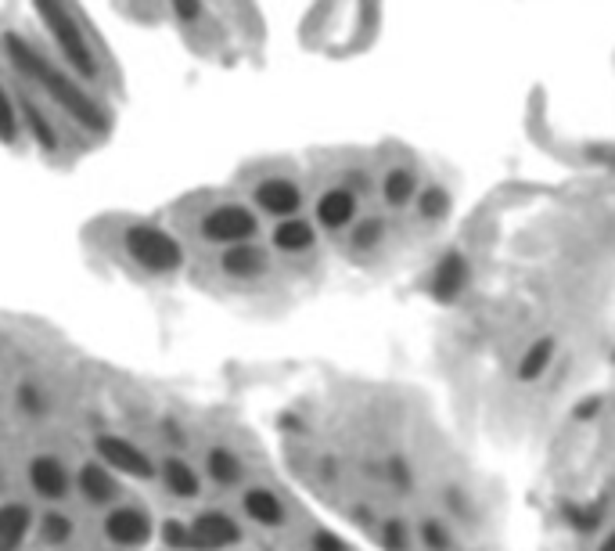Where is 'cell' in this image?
Listing matches in <instances>:
<instances>
[{"label":"cell","mask_w":615,"mask_h":551,"mask_svg":"<svg viewBox=\"0 0 615 551\" xmlns=\"http://www.w3.org/2000/svg\"><path fill=\"white\" fill-rule=\"evenodd\" d=\"M162 483H166V490H170L173 497H198V490H202L198 472L180 458H170L162 465Z\"/></svg>","instance_id":"obj_17"},{"label":"cell","mask_w":615,"mask_h":551,"mask_svg":"<svg viewBox=\"0 0 615 551\" xmlns=\"http://www.w3.org/2000/svg\"><path fill=\"white\" fill-rule=\"evenodd\" d=\"M76 487H80V494L87 497L90 505H108L119 490L116 472L105 469L101 461H90V465H83V469L76 472Z\"/></svg>","instance_id":"obj_15"},{"label":"cell","mask_w":615,"mask_h":551,"mask_svg":"<svg viewBox=\"0 0 615 551\" xmlns=\"http://www.w3.org/2000/svg\"><path fill=\"white\" fill-rule=\"evenodd\" d=\"M421 541H425V548H432V551H446L450 548V533H446L439 523H425L421 526Z\"/></svg>","instance_id":"obj_29"},{"label":"cell","mask_w":615,"mask_h":551,"mask_svg":"<svg viewBox=\"0 0 615 551\" xmlns=\"http://www.w3.org/2000/svg\"><path fill=\"white\" fill-rule=\"evenodd\" d=\"M126 256L148 274H177L184 267V245L155 224H134L123 235Z\"/></svg>","instance_id":"obj_3"},{"label":"cell","mask_w":615,"mask_h":551,"mask_svg":"<svg viewBox=\"0 0 615 551\" xmlns=\"http://www.w3.org/2000/svg\"><path fill=\"white\" fill-rule=\"evenodd\" d=\"M198 231H202L205 242H216L227 249V245L252 242V235L259 231V217L249 206H241V202H223V206L205 213Z\"/></svg>","instance_id":"obj_4"},{"label":"cell","mask_w":615,"mask_h":551,"mask_svg":"<svg viewBox=\"0 0 615 551\" xmlns=\"http://www.w3.org/2000/svg\"><path fill=\"white\" fill-rule=\"evenodd\" d=\"M94 451L101 454V465L112 472H119V476H134V479H155V461L148 458V454L137 447V443H130L126 436H98V443H94Z\"/></svg>","instance_id":"obj_5"},{"label":"cell","mask_w":615,"mask_h":551,"mask_svg":"<svg viewBox=\"0 0 615 551\" xmlns=\"http://www.w3.org/2000/svg\"><path fill=\"white\" fill-rule=\"evenodd\" d=\"M191 551H223L241 541V526L223 512H202L188 523Z\"/></svg>","instance_id":"obj_6"},{"label":"cell","mask_w":615,"mask_h":551,"mask_svg":"<svg viewBox=\"0 0 615 551\" xmlns=\"http://www.w3.org/2000/svg\"><path fill=\"white\" fill-rule=\"evenodd\" d=\"M382 235H385V224L378 217H367V220H360L357 224V231H353V245L357 249H375L378 242H382Z\"/></svg>","instance_id":"obj_25"},{"label":"cell","mask_w":615,"mask_h":551,"mask_svg":"<svg viewBox=\"0 0 615 551\" xmlns=\"http://www.w3.org/2000/svg\"><path fill=\"white\" fill-rule=\"evenodd\" d=\"M551 361H554V339H536L526 350V357H522V364H518V379L522 382L540 379L551 368Z\"/></svg>","instance_id":"obj_20"},{"label":"cell","mask_w":615,"mask_h":551,"mask_svg":"<svg viewBox=\"0 0 615 551\" xmlns=\"http://www.w3.org/2000/svg\"><path fill=\"white\" fill-rule=\"evenodd\" d=\"M382 544H385V551H407V526L400 523V519H393V523H385V530H382Z\"/></svg>","instance_id":"obj_27"},{"label":"cell","mask_w":615,"mask_h":551,"mask_svg":"<svg viewBox=\"0 0 615 551\" xmlns=\"http://www.w3.org/2000/svg\"><path fill=\"white\" fill-rule=\"evenodd\" d=\"M252 199H256V206L263 209L267 217L288 220L299 213V206H303V188L295 181H288V177H267V181L256 184Z\"/></svg>","instance_id":"obj_7"},{"label":"cell","mask_w":615,"mask_h":551,"mask_svg":"<svg viewBox=\"0 0 615 551\" xmlns=\"http://www.w3.org/2000/svg\"><path fill=\"white\" fill-rule=\"evenodd\" d=\"M565 519H569L572 526H576V530H594V526H598V512H594V508H587V505H569L565 508Z\"/></svg>","instance_id":"obj_28"},{"label":"cell","mask_w":615,"mask_h":551,"mask_svg":"<svg viewBox=\"0 0 615 551\" xmlns=\"http://www.w3.org/2000/svg\"><path fill=\"white\" fill-rule=\"evenodd\" d=\"M162 541L170 544L177 551H191V530L188 523H180V519H170V523H162Z\"/></svg>","instance_id":"obj_26"},{"label":"cell","mask_w":615,"mask_h":551,"mask_svg":"<svg viewBox=\"0 0 615 551\" xmlns=\"http://www.w3.org/2000/svg\"><path fill=\"white\" fill-rule=\"evenodd\" d=\"M22 119H26L29 137H33L36 145L44 148V152H58V130L51 127V119L44 116V109H40V105H33V101H22Z\"/></svg>","instance_id":"obj_18"},{"label":"cell","mask_w":615,"mask_h":551,"mask_svg":"<svg viewBox=\"0 0 615 551\" xmlns=\"http://www.w3.org/2000/svg\"><path fill=\"white\" fill-rule=\"evenodd\" d=\"M270 267V256L267 249H259L252 242H241V245H227L220 253V271L234 281H252Z\"/></svg>","instance_id":"obj_9"},{"label":"cell","mask_w":615,"mask_h":551,"mask_svg":"<svg viewBox=\"0 0 615 551\" xmlns=\"http://www.w3.org/2000/svg\"><path fill=\"white\" fill-rule=\"evenodd\" d=\"M0 487H4V476H0Z\"/></svg>","instance_id":"obj_35"},{"label":"cell","mask_w":615,"mask_h":551,"mask_svg":"<svg viewBox=\"0 0 615 551\" xmlns=\"http://www.w3.org/2000/svg\"><path fill=\"white\" fill-rule=\"evenodd\" d=\"M29 530H33V512L22 501H8L0 508V551H18L26 544Z\"/></svg>","instance_id":"obj_13"},{"label":"cell","mask_w":615,"mask_h":551,"mask_svg":"<svg viewBox=\"0 0 615 551\" xmlns=\"http://www.w3.org/2000/svg\"><path fill=\"white\" fill-rule=\"evenodd\" d=\"M353 217H357V195L349 188L324 191L321 202H317V224L324 231H342V227L353 224Z\"/></svg>","instance_id":"obj_11"},{"label":"cell","mask_w":615,"mask_h":551,"mask_svg":"<svg viewBox=\"0 0 615 551\" xmlns=\"http://www.w3.org/2000/svg\"><path fill=\"white\" fill-rule=\"evenodd\" d=\"M22 407H26V411H44V397H40V389H33V386L22 389Z\"/></svg>","instance_id":"obj_32"},{"label":"cell","mask_w":615,"mask_h":551,"mask_svg":"<svg viewBox=\"0 0 615 551\" xmlns=\"http://www.w3.org/2000/svg\"><path fill=\"white\" fill-rule=\"evenodd\" d=\"M40 537H44V544H51V548L69 544L72 541V519L65 512H47L44 523H40Z\"/></svg>","instance_id":"obj_22"},{"label":"cell","mask_w":615,"mask_h":551,"mask_svg":"<svg viewBox=\"0 0 615 551\" xmlns=\"http://www.w3.org/2000/svg\"><path fill=\"white\" fill-rule=\"evenodd\" d=\"M601 551H615V533H608L605 544H601Z\"/></svg>","instance_id":"obj_34"},{"label":"cell","mask_w":615,"mask_h":551,"mask_svg":"<svg viewBox=\"0 0 615 551\" xmlns=\"http://www.w3.org/2000/svg\"><path fill=\"white\" fill-rule=\"evenodd\" d=\"M180 22H198L202 19V0H170Z\"/></svg>","instance_id":"obj_30"},{"label":"cell","mask_w":615,"mask_h":551,"mask_svg":"<svg viewBox=\"0 0 615 551\" xmlns=\"http://www.w3.org/2000/svg\"><path fill=\"white\" fill-rule=\"evenodd\" d=\"M313 551H346V544H342L335 533L321 530V533H313Z\"/></svg>","instance_id":"obj_31"},{"label":"cell","mask_w":615,"mask_h":551,"mask_svg":"<svg viewBox=\"0 0 615 551\" xmlns=\"http://www.w3.org/2000/svg\"><path fill=\"white\" fill-rule=\"evenodd\" d=\"M241 508H245V515H249V519H256L259 526H281L288 519L285 501H281V497H277L274 490H267V487L245 490V497H241Z\"/></svg>","instance_id":"obj_14"},{"label":"cell","mask_w":615,"mask_h":551,"mask_svg":"<svg viewBox=\"0 0 615 551\" xmlns=\"http://www.w3.org/2000/svg\"><path fill=\"white\" fill-rule=\"evenodd\" d=\"M105 537L119 548H137L152 537V519L148 512L134 505H119V508H108L105 515Z\"/></svg>","instance_id":"obj_8"},{"label":"cell","mask_w":615,"mask_h":551,"mask_svg":"<svg viewBox=\"0 0 615 551\" xmlns=\"http://www.w3.org/2000/svg\"><path fill=\"white\" fill-rule=\"evenodd\" d=\"M317 242V231H313L310 220L303 217H288L274 227V249L277 253H288V256H299L306 249H313Z\"/></svg>","instance_id":"obj_16"},{"label":"cell","mask_w":615,"mask_h":551,"mask_svg":"<svg viewBox=\"0 0 615 551\" xmlns=\"http://www.w3.org/2000/svg\"><path fill=\"white\" fill-rule=\"evenodd\" d=\"M414 191H418V181H414V173L410 170H389L382 181V195L389 206H407L414 199Z\"/></svg>","instance_id":"obj_21"},{"label":"cell","mask_w":615,"mask_h":551,"mask_svg":"<svg viewBox=\"0 0 615 551\" xmlns=\"http://www.w3.org/2000/svg\"><path fill=\"white\" fill-rule=\"evenodd\" d=\"M446 209H450V195L443 188H425L418 191V213L425 220H439L446 217Z\"/></svg>","instance_id":"obj_24"},{"label":"cell","mask_w":615,"mask_h":551,"mask_svg":"<svg viewBox=\"0 0 615 551\" xmlns=\"http://www.w3.org/2000/svg\"><path fill=\"white\" fill-rule=\"evenodd\" d=\"M36 4V15L44 22V29L51 33L54 47L62 51V58L69 62V69L83 80H98L101 76V65H98V55H94V47L87 44L83 37L80 22L72 19V11L65 8L62 0H33Z\"/></svg>","instance_id":"obj_2"},{"label":"cell","mask_w":615,"mask_h":551,"mask_svg":"<svg viewBox=\"0 0 615 551\" xmlns=\"http://www.w3.org/2000/svg\"><path fill=\"white\" fill-rule=\"evenodd\" d=\"M0 141L4 145H15L18 141V109L15 101H11L8 87H4V80H0Z\"/></svg>","instance_id":"obj_23"},{"label":"cell","mask_w":615,"mask_h":551,"mask_svg":"<svg viewBox=\"0 0 615 551\" xmlns=\"http://www.w3.org/2000/svg\"><path fill=\"white\" fill-rule=\"evenodd\" d=\"M205 472H209V479L220 483V487H234L241 479V461L234 458L227 447H213L209 458H205Z\"/></svg>","instance_id":"obj_19"},{"label":"cell","mask_w":615,"mask_h":551,"mask_svg":"<svg viewBox=\"0 0 615 551\" xmlns=\"http://www.w3.org/2000/svg\"><path fill=\"white\" fill-rule=\"evenodd\" d=\"M4 51H8L11 65H15L18 73L29 76L33 83H40L47 91V98H51L62 112H69L80 127L94 130V134H105V130L112 127V116L105 112V105L90 98L87 91H80V83L72 80L69 73H62V69H54V65L47 62L33 44H26V40L18 37V33H8V37H4Z\"/></svg>","instance_id":"obj_1"},{"label":"cell","mask_w":615,"mask_h":551,"mask_svg":"<svg viewBox=\"0 0 615 551\" xmlns=\"http://www.w3.org/2000/svg\"><path fill=\"white\" fill-rule=\"evenodd\" d=\"M468 285V260L461 253H446L439 267L432 271V296L439 303H454Z\"/></svg>","instance_id":"obj_12"},{"label":"cell","mask_w":615,"mask_h":551,"mask_svg":"<svg viewBox=\"0 0 615 551\" xmlns=\"http://www.w3.org/2000/svg\"><path fill=\"white\" fill-rule=\"evenodd\" d=\"M598 411V400H590V404H580V411H576V418H587V415H594Z\"/></svg>","instance_id":"obj_33"},{"label":"cell","mask_w":615,"mask_h":551,"mask_svg":"<svg viewBox=\"0 0 615 551\" xmlns=\"http://www.w3.org/2000/svg\"><path fill=\"white\" fill-rule=\"evenodd\" d=\"M29 483H33L36 494L47 497V501H58V497H65L72 487L65 465L58 458H51V454H40V458L29 461Z\"/></svg>","instance_id":"obj_10"}]
</instances>
